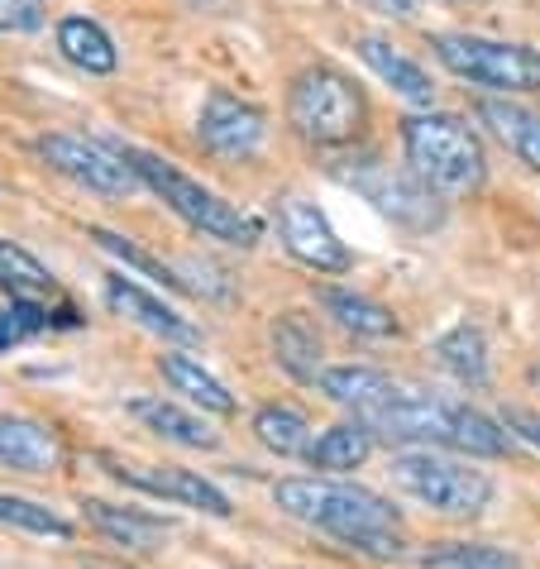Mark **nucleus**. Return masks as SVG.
Returning a JSON list of instances; mask_svg holds the SVG:
<instances>
[{
    "label": "nucleus",
    "mask_w": 540,
    "mask_h": 569,
    "mask_svg": "<svg viewBox=\"0 0 540 569\" xmlns=\"http://www.w3.org/2000/svg\"><path fill=\"white\" fill-rule=\"evenodd\" d=\"M0 292H10V297L53 292V273H49V263H39L24 244L6 240V234H0Z\"/></svg>",
    "instance_id": "obj_28"
},
{
    "label": "nucleus",
    "mask_w": 540,
    "mask_h": 569,
    "mask_svg": "<svg viewBox=\"0 0 540 569\" xmlns=\"http://www.w3.org/2000/svg\"><path fill=\"white\" fill-rule=\"evenodd\" d=\"M330 172H336V182L354 187V192L369 201L378 216H388L392 226H402L411 234L440 230L444 201H440L436 187H426L411 168H392L378 153H344L340 163H330Z\"/></svg>",
    "instance_id": "obj_8"
},
{
    "label": "nucleus",
    "mask_w": 540,
    "mask_h": 569,
    "mask_svg": "<svg viewBox=\"0 0 540 569\" xmlns=\"http://www.w3.org/2000/svg\"><path fill=\"white\" fill-rule=\"evenodd\" d=\"M130 417H134L139 426H149L153 436H163V440H172V446H182V450H216V446H220L211 426H206L201 417H192V412H182L178 402L134 398V402H130Z\"/></svg>",
    "instance_id": "obj_21"
},
{
    "label": "nucleus",
    "mask_w": 540,
    "mask_h": 569,
    "mask_svg": "<svg viewBox=\"0 0 540 569\" xmlns=\"http://www.w3.org/2000/svg\"><path fill=\"white\" fill-rule=\"evenodd\" d=\"M407 168L440 197H473L488 182V153L469 120L450 110H417L402 120Z\"/></svg>",
    "instance_id": "obj_3"
},
{
    "label": "nucleus",
    "mask_w": 540,
    "mask_h": 569,
    "mask_svg": "<svg viewBox=\"0 0 540 569\" xmlns=\"http://www.w3.org/2000/svg\"><path fill=\"white\" fill-rule=\"evenodd\" d=\"M373 431L369 426H359V421H340V426H330V431H321L311 440V450H307V465L311 469H321V473H344V469H359L363 460L373 455Z\"/></svg>",
    "instance_id": "obj_24"
},
{
    "label": "nucleus",
    "mask_w": 540,
    "mask_h": 569,
    "mask_svg": "<svg viewBox=\"0 0 540 569\" xmlns=\"http://www.w3.org/2000/svg\"><path fill=\"white\" fill-rule=\"evenodd\" d=\"M253 436H259L263 450L282 455V460L311 450V421L301 417L297 407H282V402H268V407L253 412Z\"/></svg>",
    "instance_id": "obj_25"
},
{
    "label": "nucleus",
    "mask_w": 540,
    "mask_h": 569,
    "mask_svg": "<svg viewBox=\"0 0 540 569\" xmlns=\"http://www.w3.org/2000/svg\"><path fill=\"white\" fill-rule=\"evenodd\" d=\"M288 120L292 130L307 139L316 149H344L354 144L369 124V101L354 77H344L340 68H316L297 72L292 77V91H288Z\"/></svg>",
    "instance_id": "obj_5"
},
{
    "label": "nucleus",
    "mask_w": 540,
    "mask_h": 569,
    "mask_svg": "<svg viewBox=\"0 0 540 569\" xmlns=\"http://www.w3.org/2000/svg\"><path fill=\"white\" fill-rule=\"evenodd\" d=\"M316 297H321L326 316H336V326L354 330V336H363V340H388V336H397V316L383 302H373V297H363L354 288H321Z\"/></svg>",
    "instance_id": "obj_22"
},
{
    "label": "nucleus",
    "mask_w": 540,
    "mask_h": 569,
    "mask_svg": "<svg viewBox=\"0 0 540 569\" xmlns=\"http://www.w3.org/2000/svg\"><path fill=\"white\" fill-rule=\"evenodd\" d=\"M43 330H53V311L34 302V297H10V302L0 307V355L43 336Z\"/></svg>",
    "instance_id": "obj_29"
},
{
    "label": "nucleus",
    "mask_w": 540,
    "mask_h": 569,
    "mask_svg": "<svg viewBox=\"0 0 540 569\" xmlns=\"http://www.w3.org/2000/svg\"><path fill=\"white\" fill-rule=\"evenodd\" d=\"M116 149L130 158V168L139 172V182H144L178 220H187L192 230H201L206 240H220L230 249H253L263 240L259 220H253L249 211H240V207H230L226 197H216L211 187H201L197 178H187L178 163H168V158H158L149 149H134V144H116Z\"/></svg>",
    "instance_id": "obj_4"
},
{
    "label": "nucleus",
    "mask_w": 540,
    "mask_h": 569,
    "mask_svg": "<svg viewBox=\"0 0 540 569\" xmlns=\"http://www.w3.org/2000/svg\"><path fill=\"white\" fill-rule=\"evenodd\" d=\"M278 240L297 263H307L311 273H349V268H354V249L340 240L330 216L307 197L278 201Z\"/></svg>",
    "instance_id": "obj_10"
},
{
    "label": "nucleus",
    "mask_w": 540,
    "mask_h": 569,
    "mask_svg": "<svg viewBox=\"0 0 540 569\" xmlns=\"http://www.w3.org/2000/svg\"><path fill=\"white\" fill-rule=\"evenodd\" d=\"M87 234L106 249V254H116L124 268H134V273H144V278H153V282H163V288H172V292H187V282L172 273L168 263H158L153 254H144V249H139L134 240H124V234H116V230H101V226H91Z\"/></svg>",
    "instance_id": "obj_30"
},
{
    "label": "nucleus",
    "mask_w": 540,
    "mask_h": 569,
    "mask_svg": "<svg viewBox=\"0 0 540 569\" xmlns=\"http://www.w3.org/2000/svg\"><path fill=\"white\" fill-rule=\"evenodd\" d=\"M82 508H87L91 527L120 550H158L172 536V521L153 517L144 508H116V502H101V498H87Z\"/></svg>",
    "instance_id": "obj_18"
},
{
    "label": "nucleus",
    "mask_w": 540,
    "mask_h": 569,
    "mask_svg": "<svg viewBox=\"0 0 540 569\" xmlns=\"http://www.w3.org/2000/svg\"><path fill=\"white\" fill-rule=\"evenodd\" d=\"M479 124H488V134L498 144L521 158L531 172H540V110L527 106V101H512V97H483L473 106Z\"/></svg>",
    "instance_id": "obj_15"
},
{
    "label": "nucleus",
    "mask_w": 540,
    "mask_h": 569,
    "mask_svg": "<svg viewBox=\"0 0 540 569\" xmlns=\"http://www.w3.org/2000/svg\"><path fill=\"white\" fill-rule=\"evenodd\" d=\"M197 139H201V149H211L216 158L244 163V158L263 149L268 116L253 101H240V97H230V91H211L197 116Z\"/></svg>",
    "instance_id": "obj_11"
},
{
    "label": "nucleus",
    "mask_w": 540,
    "mask_h": 569,
    "mask_svg": "<svg viewBox=\"0 0 540 569\" xmlns=\"http://www.w3.org/2000/svg\"><path fill=\"white\" fill-rule=\"evenodd\" d=\"M421 569H527L521 556L483 541H444L421 556Z\"/></svg>",
    "instance_id": "obj_27"
},
{
    "label": "nucleus",
    "mask_w": 540,
    "mask_h": 569,
    "mask_svg": "<svg viewBox=\"0 0 540 569\" xmlns=\"http://www.w3.org/2000/svg\"><path fill=\"white\" fill-rule=\"evenodd\" d=\"M388 473L411 502H421V508H431L440 517H479V512H488L492 493H498L483 469H473L469 460H459V455L426 450V446L397 450Z\"/></svg>",
    "instance_id": "obj_7"
},
{
    "label": "nucleus",
    "mask_w": 540,
    "mask_h": 569,
    "mask_svg": "<svg viewBox=\"0 0 540 569\" xmlns=\"http://www.w3.org/2000/svg\"><path fill=\"white\" fill-rule=\"evenodd\" d=\"M0 527H14L24 536H43V541H72L77 527L68 517H58L53 508H43L34 498H14V493H0Z\"/></svg>",
    "instance_id": "obj_26"
},
{
    "label": "nucleus",
    "mask_w": 540,
    "mask_h": 569,
    "mask_svg": "<svg viewBox=\"0 0 540 569\" xmlns=\"http://www.w3.org/2000/svg\"><path fill=\"white\" fill-rule=\"evenodd\" d=\"M58 53L87 77H110L120 68L116 39H110L97 20H87V14H68V20H58Z\"/></svg>",
    "instance_id": "obj_19"
},
{
    "label": "nucleus",
    "mask_w": 540,
    "mask_h": 569,
    "mask_svg": "<svg viewBox=\"0 0 540 569\" xmlns=\"http://www.w3.org/2000/svg\"><path fill=\"white\" fill-rule=\"evenodd\" d=\"M498 421H502L517 440H527V446L540 450V417H536V412H527V407H502V417H498Z\"/></svg>",
    "instance_id": "obj_32"
},
{
    "label": "nucleus",
    "mask_w": 540,
    "mask_h": 569,
    "mask_svg": "<svg viewBox=\"0 0 540 569\" xmlns=\"http://www.w3.org/2000/svg\"><path fill=\"white\" fill-rule=\"evenodd\" d=\"M431 49L444 72H454L469 87L492 91V97H531V91H540V53L531 43L444 29V34H431Z\"/></svg>",
    "instance_id": "obj_6"
},
{
    "label": "nucleus",
    "mask_w": 540,
    "mask_h": 569,
    "mask_svg": "<svg viewBox=\"0 0 540 569\" xmlns=\"http://www.w3.org/2000/svg\"><path fill=\"white\" fill-rule=\"evenodd\" d=\"M436 359H440V369L454 378V383H464V388H488V340H483V330L479 326H454V330H444V336L436 340Z\"/></svg>",
    "instance_id": "obj_23"
},
{
    "label": "nucleus",
    "mask_w": 540,
    "mask_h": 569,
    "mask_svg": "<svg viewBox=\"0 0 540 569\" xmlns=\"http://www.w3.org/2000/svg\"><path fill=\"white\" fill-rule=\"evenodd\" d=\"M336 407H344L359 426H369L373 436H388L397 446L411 450H459V455H507L512 450V431L502 421L483 417L469 402H450L436 392H421L369 363H330L321 373V383Z\"/></svg>",
    "instance_id": "obj_1"
},
{
    "label": "nucleus",
    "mask_w": 540,
    "mask_h": 569,
    "mask_svg": "<svg viewBox=\"0 0 540 569\" xmlns=\"http://www.w3.org/2000/svg\"><path fill=\"white\" fill-rule=\"evenodd\" d=\"M268 340H273V359L297 378V383H321L326 340H321V330L307 321V311H282L273 321V330H268Z\"/></svg>",
    "instance_id": "obj_17"
},
{
    "label": "nucleus",
    "mask_w": 540,
    "mask_h": 569,
    "mask_svg": "<svg viewBox=\"0 0 540 569\" xmlns=\"http://www.w3.org/2000/svg\"><path fill=\"white\" fill-rule=\"evenodd\" d=\"M354 53L369 62V72L378 77V82H388L407 106L431 110V101H436V82H431V72H426L417 58H407V53L397 49V43H388L383 34H363V39L354 43Z\"/></svg>",
    "instance_id": "obj_14"
},
{
    "label": "nucleus",
    "mask_w": 540,
    "mask_h": 569,
    "mask_svg": "<svg viewBox=\"0 0 540 569\" xmlns=\"http://www.w3.org/2000/svg\"><path fill=\"white\" fill-rule=\"evenodd\" d=\"M110 469V479H120L124 488H139L149 498L178 502V508H197L206 517H230L234 502L220 493L211 479H201L197 469H178V465H124V460H101Z\"/></svg>",
    "instance_id": "obj_12"
},
{
    "label": "nucleus",
    "mask_w": 540,
    "mask_h": 569,
    "mask_svg": "<svg viewBox=\"0 0 540 569\" xmlns=\"http://www.w3.org/2000/svg\"><path fill=\"white\" fill-rule=\"evenodd\" d=\"M34 153L49 163L53 172H62L68 182L87 187V192L97 197H130L139 192V172L130 168V158H124L116 144H106V139H87V134H39L34 139Z\"/></svg>",
    "instance_id": "obj_9"
},
{
    "label": "nucleus",
    "mask_w": 540,
    "mask_h": 569,
    "mask_svg": "<svg viewBox=\"0 0 540 569\" xmlns=\"http://www.w3.org/2000/svg\"><path fill=\"white\" fill-rule=\"evenodd\" d=\"M62 465V440L34 417H0V469L53 473Z\"/></svg>",
    "instance_id": "obj_16"
},
{
    "label": "nucleus",
    "mask_w": 540,
    "mask_h": 569,
    "mask_svg": "<svg viewBox=\"0 0 540 569\" xmlns=\"http://www.w3.org/2000/svg\"><path fill=\"white\" fill-rule=\"evenodd\" d=\"M158 373L172 383V392H182L187 402H197L201 412H216V417L234 412V392L220 383L211 369H201V359L182 355V350H168V355H158Z\"/></svg>",
    "instance_id": "obj_20"
},
{
    "label": "nucleus",
    "mask_w": 540,
    "mask_h": 569,
    "mask_svg": "<svg viewBox=\"0 0 540 569\" xmlns=\"http://www.w3.org/2000/svg\"><path fill=\"white\" fill-rule=\"evenodd\" d=\"M273 502L292 521L311 531H326L330 541L369 560H402L407 556V531L402 512L388 498H378L363 483H340V479H278Z\"/></svg>",
    "instance_id": "obj_2"
},
{
    "label": "nucleus",
    "mask_w": 540,
    "mask_h": 569,
    "mask_svg": "<svg viewBox=\"0 0 540 569\" xmlns=\"http://www.w3.org/2000/svg\"><path fill=\"white\" fill-rule=\"evenodd\" d=\"M49 24L43 0H0V34H39Z\"/></svg>",
    "instance_id": "obj_31"
},
{
    "label": "nucleus",
    "mask_w": 540,
    "mask_h": 569,
    "mask_svg": "<svg viewBox=\"0 0 540 569\" xmlns=\"http://www.w3.org/2000/svg\"><path fill=\"white\" fill-rule=\"evenodd\" d=\"M106 307L116 316H124V321H134L139 330H149V336H158V340H172V345H197L201 340V330L187 321L178 307H168L158 292L139 288L130 273L106 278Z\"/></svg>",
    "instance_id": "obj_13"
}]
</instances>
